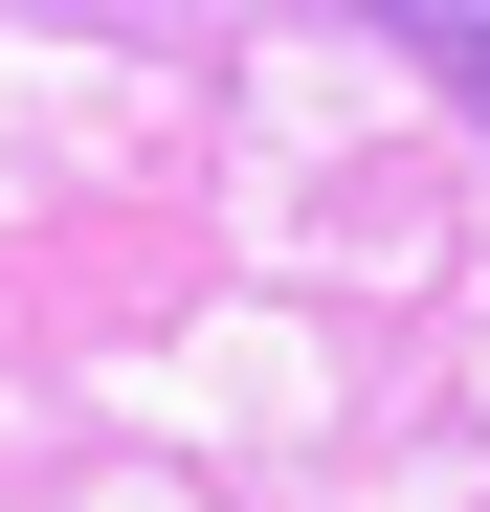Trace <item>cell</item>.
I'll return each instance as SVG.
<instances>
[{
    "instance_id": "cell-1",
    "label": "cell",
    "mask_w": 490,
    "mask_h": 512,
    "mask_svg": "<svg viewBox=\"0 0 490 512\" xmlns=\"http://www.w3.org/2000/svg\"><path fill=\"white\" fill-rule=\"evenodd\" d=\"M401 45H424V67H446V90L490 112V23H401Z\"/></svg>"
}]
</instances>
